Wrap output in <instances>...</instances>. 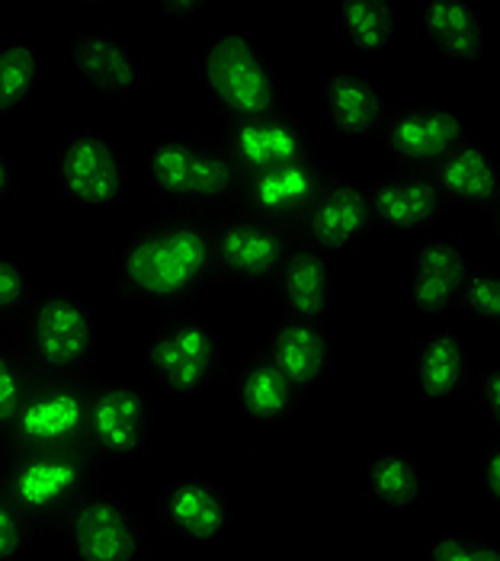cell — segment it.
Masks as SVG:
<instances>
[{"label": "cell", "instance_id": "22", "mask_svg": "<svg viewBox=\"0 0 500 561\" xmlns=\"http://www.w3.org/2000/svg\"><path fill=\"white\" fill-rule=\"evenodd\" d=\"M427 176L446 209H498L500 168L488 141L475 131H468L440 164L427 171Z\"/></svg>", "mask_w": 500, "mask_h": 561}, {"label": "cell", "instance_id": "35", "mask_svg": "<svg viewBox=\"0 0 500 561\" xmlns=\"http://www.w3.org/2000/svg\"><path fill=\"white\" fill-rule=\"evenodd\" d=\"M481 414L488 417V424L498 431L500 424V366L498 363H488L481 369H475V379H471V394H468Z\"/></svg>", "mask_w": 500, "mask_h": 561}, {"label": "cell", "instance_id": "6", "mask_svg": "<svg viewBox=\"0 0 500 561\" xmlns=\"http://www.w3.org/2000/svg\"><path fill=\"white\" fill-rule=\"evenodd\" d=\"M145 369L170 398H196L228 373V350L200 308L161 314L145 341Z\"/></svg>", "mask_w": 500, "mask_h": 561}, {"label": "cell", "instance_id": "25", "mask_svg": "<svg viewBox=\"0 0 500 561\" xmlns=\"http://www.w3.org/2000/svg\"><path fill=\"white\" fill-rule=\"evenodd\" d=\"M280 318L328 324L333 311V260L295 241L270 286Z\"/></svg>", "mask_w": 500, "mask_h": 561}, {"label": "cell", "instance_id": "32", "mask_svg": "<svg viewBox=\"0 0 500 561\" xmlns=\"http://www.w3.org/2000/svg\"><path fill=\"white\" fill-rule=\"evenodd\" d=\"M36 289L39 286L20 260L0 254V328H13V321L33 302Z\"/></svg>", "mask_w": 500, "mask_h": 561}, {"label": "cell", "instance_id": "2", "mask_svg": "<svg viewBox=\"0 0 500 561\" xmlns=\"http://www.w3.org/2000/svg\"><path fill=\"white\" fill-rule=\"evenodd\" d=\"M7 341L36 382H90L103 344L93 305L68 279L36 289Z\"/></svg>", "mask_w": 500, "mask_h": 561}, {"label": "cell", "instance_id": "17", "mask_svg": "<svg viewBox=\"0 0 500 561\" xmlns=\"http://www.w3.org/2000/svg\"><path fill=\"white\" fill-rule=\"evenodd\" d=\"M468 254L456 231L433 228L414 238L411 251V308L420 318L446 321L458 314Z\"/></svg>", "mask_w": 500, "mask_h": 561}, {"label": "cell", "instance_id": "38", "mask_svg": "<svg viewBox=\"0 0 500 561\" xmlns=\"http://www.w3.org/2000/svg\"><path fill=\"white\" fill-rule=\"evenodd\" d=\"M158 13L186 20V23H200L206 16V3H200V0H161L158 3Z\"/></svg>", "mask_w": 500, "mask_h": 561}, {"label": "cell", "instance_id": "9", "mask_svg": "<svg viewBox=\"0 0 500 561\" xmlns=\"http://www.w3.org/2000/svg\"><path fill=\"white\" fill-rule=\"evenodd\" d=\"M212 283L270 289L283 260L289 257L295 234L273 221L235 209L206 225Z\"/></svg>", "mask_w": 500, "mask_h": 561}, {"label": "cell", "instance_id": "4", "mask_svg": "<svg viewBox=\"0 0 500 561\" xmlns=\"http://www.w3.org/2000/svg\"><path fill=\"white\" fill-rule=\"evenodd\" d=\"M103 462L87 449L0 453V494L36 536L61 533L65 519L96 488Z\"/></svg>", "mask_w": 500, "mask_h": 561}, {"label": "cell", "instance_id": "36", "mask_svg": "<svg viewBox=\"0 0 500 561\" xmlns=\"http://www.w3.org/2000/svg\"><path fill=\"white\" fill-rule=\"evenodd\" d=\"M481 491H485V501L491 511L500 507V446L491 443L485 459H481Z\"/></svg>", "mask_w": 500, "mask_h": 561}, {"label": "cell", "instance_id": "26", "mask_svg": "<svg viewBox=\"0 0 500 561\" xmlns=\"http://www.w3.org/2000/svg\"><path fill=\"white\" fill-rule=\"evenodd\" d=\"M360 491L382 514H417L427 504L430 476L414 453L375 446L360 466Z\"/></svg>", "mask_w": 500, "mask_h": 561}, {"label": "cell", "instance_id": "34", "mask_svg": "<svg viewBox=\"0 0 500 561\" xmlns=\"http://www.w3.org/2000/svg\"><path fill=\"white\" fill-rule=\"evenodd\" d=\"M36 539H39L36 529L0 494V561H23Z\"/></svg>", "mask_w": 500, "mask_h": 561}, {"label": "cell", "instance_id": "20", "mask_svg": "<svg viewBox=\"0 0 500 561\" xmlns=\"http://www.w3.org/2000/svg\"><path fill=\"white\" fill-rule=\"evenodd\" d=\"M215 141L221 145V151L231 158V164L241 171V176L315 154V141L305 129V123L286 110L245 119V123H225V129Z\"/></svg>", "mask_w": 500, "mask_h": 561}, {"label": "cell", "instance_id": "24", "mask_svg": "<svg viewBox=\"0 0 500 561\" xmlns=\"http://www.w3.org/2000/svg\"><path fill=\"white\" fill-rule=\"evenodd\" d=\"M228 394H231V408L241 421H248L253 427H283L302 408V394L292 389L289 382L276 373V366L253 350L245 356L238 366H231L228 373Z\"/></svg>", "mask_w": 500, "mask_h": 561}, {"label": "cell", "instance_id": "3", "mask_svg": "<svg viewBox=\"0 0 500 561\" xmlns=\"http://www.w3.org/2000/svg\"><path fill=\"white\" fill-rule=\"evenodd\" d=\"M145 180L170 216L215 221L241 209L245 176L206 135H164L145 158Z\"/></svg>", "mask_w": 500, "mask_h": 561}, {"label": "cell", "instance_id": "18", "mask_svg": "<svg viewBox=\"0 0 500 561\" xmlns=\"http://www.w3.org/2000/svg\"><path fill=\"white\" fill-rule=\"evenodd\" d=\"M331 173V168L318 154L250 173L241 183V209L295 231V225L308 213V206L315 203V196L321 193Z\"/></svg>", "mask_w": 500, "mask_h": 561}, {"label": "cell", "instance_id": "1", "mask_svg": "<svg viewBox=\"0 0 500 561\" xmlns=\"http://www.w3.org/2000/svg\"><path fill=\"white\" fill-rule=\"evenodd\" d=\"M208 286L206 225L170 213L135 228L110 270V289L116 299L161 314L196 308Z\"/></svg>", "mask_w": 500, "mask_h": 561}, {"label": "cell", "instance_id": "12", "mask_svg": "<svg viewBox=\"0 0 500 561\" xmlns=\"http://www.w3.org/2000/svg\"><path fill=\"white\" fill-rule=\"evenodd\" d=\"M468 123L462 113L446 103H398L388 110L378 148L388 161L398 164V171L427 173L440 164L458 141L468 135Z\"/></svg>", "mask_w": 500, "mask_h": 561}, {"label": "cell", "instance_id": "5", "mask_svg": "<svg viewBox=\"0 0 500 561\" xmlns=\"http://www.w3.org/2000/svg\"><path fill=\"white\" fill-rule=\"evenodd\" d=\"M203 84L225 116V123H245L283 110L280 68L270 48L248 30H225L203 48Z\"/></svg>", "mask_w": 500, "mask_h": 561}, {"label": "cell", "instance_id": "13", "mask_svg": "<svg viewBox=\"0 0 500 561\" xmlns=\"http://www.w3.org/2000/svg\"><path fill=\"white\" fill-rule=\"evenodd\" d=\"M68 65L75 81L113 103H138L148 93V75L138 48L113 26H81L71 39Z\"/></svg>", "mask_w": 500, "mask_h": 561}, {"label": "cell", "instance_id": "37", "mask_svg": "<svg viewBox=\"0 0 500 561\" xmlns=\"http://www.w3.org/2000/svg\"><path fill=\"white\" fill-rule=\"evenodd\" d=\"M16 186H20V171H16V161L13 154L0 145V213L13 203L16 196Z\"/></svg>", "mask_w": 500, "mask_h": 561}, {"label": "cell", "instance_id": "21", "mask_svg": "<svg viewBox=\"0 0 500 561\" xmlns=\"http://www.w3.org/2000/svg\"><path fill=\"white\" fill-rule=\"evenodd\" d=\"M260 353L276 366V373L302 398L321 389L331 376L333 350L325 324H311V321H298V318H276L260 344Z\"/></svg>", "mask_w": 500, "mask_h": 561}, {"label": "cell", "instance_id": "31", "mask_svg": "<svg viewBox=\"0 0 500 561\" xmlns=\"http://www.w3.org/2000/svg\"><path fill=\"white\" fill-rule=\"evenodd\" d=\"M33 389H36V376L26 369V363L20 359L10 341H0V439L16 421L23 401Z\"/></svg>", "mask_w": 500, "mask_h": 561}, {"label": "cell", "instance_id": "19", "mask_svg": "<svg viewBox=\"0 0 500 561\" xmlns=\"http://www.w3.org/2000/svg\"><path fill=\"white\" fill-rule=\"evenodd\" d=\"M363 186H366L373 231H382V234L420 238V234L440 228V218L446 213V206L427 173L388 171L378 173Z\"/></svg>", "mask_w": 500, "mask_h": 561}, {"label": "cell", "instance_id": "27", "mask_svg": "<svg viewBox=\"0 0 500 561\" xmlns=\"http://www.w3.org/2000/svg\"><path fill=\"white\" fill-rule=\"evenodd\" d=\"M414 20L443 58L465 68L485 61L488 23L475 0H420L414 3Z\"/></svg>", "mask_w": 500, "mask_h": 561}, {"label": "cell", "instance_id": "14", "mask_svg": "<svg viewBox=\"0 0 500 561\" xmlns=\"http://www.w3.org/2000/svg\"><path fill=\"white\" fill-rule=\"evenodd\" d=\"M295 241L321 251L325 257H350L373 234L363 180L331 173L308 213L295 225Z\"/></svg>", "mask_w": 500, "mask_h": 561}, {"label": "cell", "instance_id": "10", "mask_svg": "<svg viewBox=\"0 0 500 561\" xmlns=\"http://www.w3.org/2000/svg\"><path fill=\"white\" fill-rule=\"evenodd\" d=\"M61 536L75 561H141L155 546V529L123 494L93 488L65 519Z\"/></svg>", "mask_w": 500, "mask_h": 561}, {"label": "cell", "instance_id": "11", "mask_svg": "<svg viewBox=\"0 0 500 561\" xmlns=\"http://www.w3.org/2000/svg\"><path fill=\"white\" fill-rule=\"evenodd\" d=\"M87 386L36 382L16 421L0 439V453H48L87 446Z\"/></svg>", "mask_w": 500, "mask_h": 561}, {"label": "cell", "instance_id": "8", "mask_svg": "<svg viewBox=\"0 0 500 561\" xmlns=\"http://www.w3.org/2000/svg\"><path fill=\"white\" fill-rule=\"evenodd\" d=\"M155 391L145 382L110 379L87 386V449L106 462H141L155 449Z\"/></svg>", "mask_w": 500, "mask_h": 561}, {"label": "cell", "instance_id": "33", "mask_svg": "<svg viewBox=\"0 0 500 561\" xmlns=\"http://www.w3.org/2000/svg\"><path fill=\"white\" fill-rule=\"evenodd\" d=\"M420 561H500L498 542L485 536H436L420 546Z\"/></svg>", "mask_w": 500, "mask_h": 561}, {"label": "cell", "instance_id": "28", "mask_svg": "<svg viewBox=\"0 0 500 561\" xmlns=\"http://www.w3.org/2000/svg\"><path fill=\"white\" fill-rule=\"evenodd\" d=\"M48 81V61L36 39L7 36L0 39V123L26 113L39 100Z\"/></svg>", "mask_w": 500, "mask_h": 561}, {"label": "cell", "instance_id": "7", "mask_svg": "<svg viewBox=\"0 0 500 561\" xmlns=\"http://www.w3.org/2000/svg\"><path fill=\"white\" fill-rule=\"evenodd\" d=\"M128 190L132 164L116 138L93 126H78L58 138L52 151V196L61 206H123Z\"/></svg>", "mask_w": 500, "mask_h": 561}, {"label": "cell", "instance_id": "15", "mask_svg": "<svg viewBox=\"0 0 500 561\" xmlns=\"http://www.w3.org/2000/svg\"><path fill=\"white\" fill-rule=\"evenodd\" d=\"M475 363L453 328L423 331L411 346V398L427 411H456L468 401Z\"/></svg>", "mask_w": 500, "mask_h": 561}, {"label": "cell", "instance_id": "30", "mask_svg": "<svg viewBox=\"0 0 500 561\" xmlns=\"http://www.w3.org/2000/svg\"><path fill=\"white\" fill-rule=\"evenodd\" d=\"M458 314H471L491 328L500 324V273L491 260H468Z\"/></svg>", "mask_w": 500, "mask_h": 561}, {"label": "cell", "instance_id": "16", "mask_svg": "<svg viewBox=\"0 0 500 561\" xmlns=\"http://www.w3.org/2000/svg\"><path fill=\"white\" fill-rule=\"evenodd\" d=\"M155 517L170 536L193 546H212L231 533V497L218 478L190 472L173 478L155 497Z\"/></svg>", "mask_w": 500, "mask_h": 561}, {"label": "cell", "instance_id": "23", "mask_svg": "<svg viewBox=\"0 0 500 561\" xmlns=\"http://www.w3.org/2000/svg\"><path fill=\"white\" fill-rule=\"evenodd\" d=\"M391 110V100L385 87L373 75L363 71H333L321 84V113L325 126L337 141H366L375 138L385 116Z\"/></svg>", "mask_w": 500, "mask_h": 561}, {"label": "cell", "instance_id": "29", "mask_svg": "<svg viewBox=\"0 0 500 561\" xmlns=\"http://www.w3.org/2000/svg\"><path fill=\"white\" fill-rule=\"evenodd\" d=\"M401 30V13L395 3L382 0H346L333 10V39L346 51L378 55L391 48Z\"/></svg>", "mask_w": 500, "mask_h": 561}]
</instances>
